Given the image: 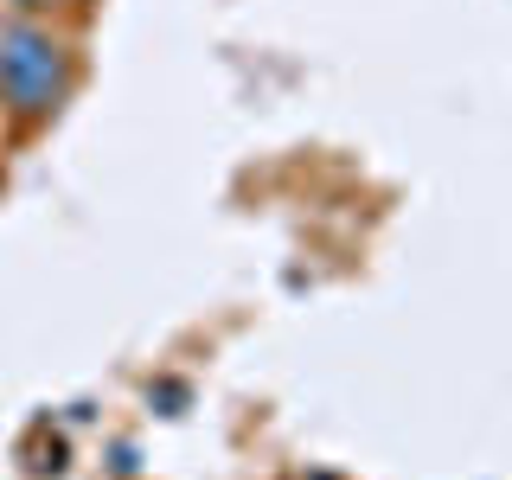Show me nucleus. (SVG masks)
I'll return each mask as SVG.
<instances>
[{
    "label": "nucleus",
    "instance_id": "2",
    "mask_svg": "<svg viewBox=\"0 0 512 480\" xmlns=\"http://www.w3.org/2000/svg\"><path fill=\"white\" fill-rule=\"evenodd\" d=\"M64 7H77V0H7V13H32V20H52Z\"/></svg>",
    "mask_w": 512,
    "mask_h": 480
},
{
    "label": "nucleus",
    "instance_id": "3",
    "mask_svg": "<svg viewBox=\"0 0 512 480\" xmlns=\"http://www.w3.org/2000/svg\"><path fill=\"white\" fill-rule=\"evenodd\" d=\"M148 397H160V404H167V416H180V404H186V391H180V384H154Z\"/></svg>",
    "mask_w": 512,
    "mask_h": 480
},
{
    "label": "nucleus",
    "instance_id": "1",
    "mask_svg": "<svg viewBox=\"0 0 512 480\" xmlns=\"http://www.w3.org/2000/svg\"><path fill=\"white\" fill-rule=\"evenodd\" d=\"M77 90V45L52 20L0 13V116L45 128Z\"/></svg>",
    "mask_w": 512,
    "mask_h": 480
}]
</instances>
